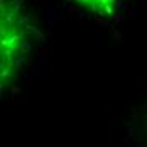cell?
I'll return each mask as SVG.
<instances>
[{
    "instance_id": "cell-1",
    "label": "cell",
    "mask_w": 147,
    "mask_h": 147,
    "mask_svg": "<svg viewBox=\"0 0 147 147\" xmlns=\"http://www.w3.org/2000/svg\"><path fill=\"white\" fill-rule=\"evenodd\" d=\"M0 34H2V85L10 83L27 53L29 19L22 0H2Z\"/></svg>"
},
{
    "instance_id": "cell-2",
    "label": "cell",
    "mask_w": 147,
    "mask_h": 147,
    "mask_svg": "<svg viewBox=\"0 0 147 147\" xmlns=\"http://www.w3.org/2000/svg\"><path fill=\"white\" fill-rule=\"evenodd\" d=\"M73 2L100 17L115 14L122 3V0H73Z\"/></svg>"
},
{
    "instance_id": "cell-3",
    "label": "cell",
    "mask_w": 147,
    "mask_h": 147,
    "mask_svg": "<svg viewBox=\"0 0 147 147\" xmlns=\"http://www.w3.org/2000/svg\"><path fill=\"white\" fill-rule=\"evenodd\" d=\"M144 127H146V139H147V117H146V122H144Z\"/></svg>"
}]
</instances>
